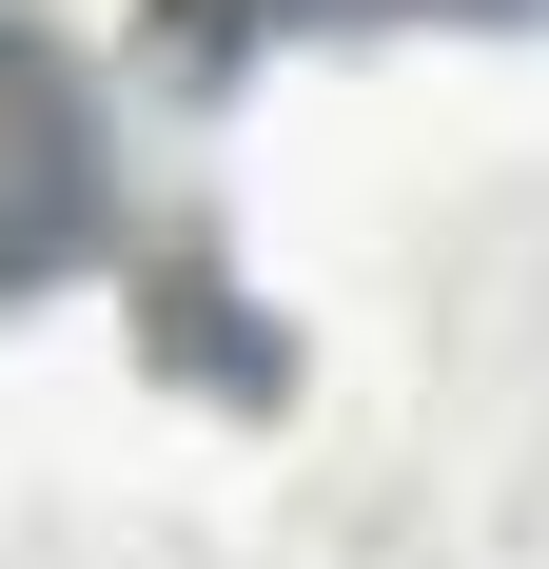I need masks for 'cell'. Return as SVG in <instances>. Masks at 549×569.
<instances>
[{
  "label": "cell",
  "mask_w": 549,
  "mask_h": 569,
  "mask_svg": "<svg viewBox=\"0 0 549 569\" xmlns=\"http://www.w3.org/2000/svg\"><path fill=\"white\" fill-rule=\"evenodd\" d=\"M333 20H549V0H138V40L177 79H236L274 40H333Z\"/></svg>",
  "instance_id": "7a4b0ae2"
},
{
  "label": "cell",
  "mask_w": 549,
  "mask_h": 569,
  "mask_svg": "<svg viewBox=\"0 0 549 569\" xmlns=\"http://www.w3.org/2000/svg\"><path fill=\"white\" fill-rule=\"evenodd\" d=\"M138 236V138H118V59L59 0H0V295H59Z\"/></svg>",
  "instance_id": "6da1fadb"
}]
</instances>
